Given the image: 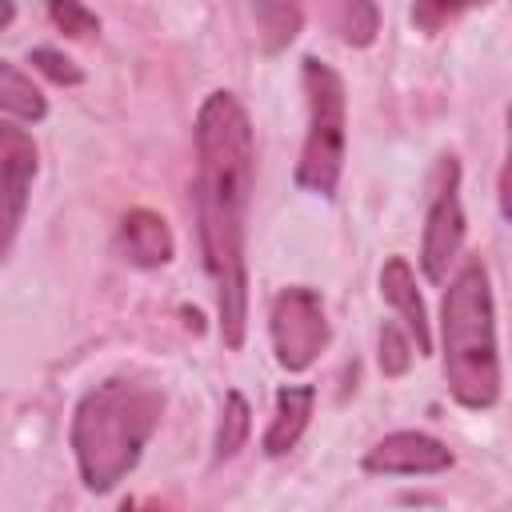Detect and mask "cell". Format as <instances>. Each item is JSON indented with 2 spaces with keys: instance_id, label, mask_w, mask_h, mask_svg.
Here are the masks:
<instances>
[{
  "instance_id": "6da1fadb",
  "label": "cell",
  "mask_w": 512,
  "mask_h": 512,
  "mask_svg": "<svg viewBox=\"0 0 512 512\" xmlns=\"http://www.w3.org/2000/svg\"><path fill=\"white\" fill-rule=\"evenodd\" d=\"M196 232L204 272L216 296V324L224 348H244L248 336V200L256 176V136L244 104L216 88L196 112Z\"/></svg>"
},
{
  "instance_id": "7a4b0ae2",
  "label": "cell",
  "mask_w": 512,
  "mask_h": 512,
  "mask_svg": "<svg viewBox=\"0 0 512 512\" xmlns=\"http://www.w3.org/2000/svg\"><path fill=\"white\" fill-rule=\"evenodd\" d=\"M164 404V388L140 372L108 376L76 400L68 444L88 492L104 496L128 480L164 420Z\"/></svg>"
},
{
  "instance_id": "3957f363",
  "label": "cell",
  "mask_w": 512,
  "mask_h": 512,
  "mask_svg": "<svg viewBox=\"0 0 512 512\" xmlns=\"http://www.w3.org/2000/svg\"><path fill=\"white\" fill-rule=\"evenodd\" d=\"M440 356L448 396L468 412H488L500 404L504 372L496 344V300L492 276L480 256H464L452 272L440 304Z\"/></svg>"
},
{
  "instance_id": "277c9868",
  "label": "cell",
  "mask_w": 512,
  "mask_h": 512,
  "mask_svg": "<svg viewBox=\"0 0 512 512\" xmlns=\"http://www.w3.org/2000/svg\"><path fill=\"white\" fill-rule=\"evenodd\" d=\"M300 88L308 104V132L304 148L296 160V188L312 192L320 200H332L344 176V152H348V92L344 76L320 60L304 56L300 60Z\"/></svg>"
},
{
  "instance_id": "5b68a950",
  "label": "cell",
  "mask_w": 512,
  "mask_h": 512,
  "mask_svg": "<svg viewBox=\"0 0 512 512\" xmlns=\"http://www.w3.org/2000/svg\"><path fill=\"white\" fill-rule=\"evenodd\" d=\"M328 312L316 288L308 284H288L272 296L268 304V340H272V356L284 372L300 376L308 372L320 352L328 348Z\"/></svg>"
},
{
  "instance_id": "8992f818",
  "label": "cell",
  "mask_w": 512,
  "mask_h": 512,
  "mask_svg": "<svg viewBox=\"0 0 512 512\" xmlns=\"http://www.w3.org/2000/svg\"><path fill=\"white\" fill-rule=\"evenodd\" d=\"M428 212H424V236H420V272L432 284H444L452 264L460 260L464 248V204H460V160L448 152L436 160L432 168V184H428Z\"/></svg>"
},
{
  "instance_id": "52a82bcc",
  "label": "cell",
  "mask_w": 512,
  "mask_h": 512,
  "mask_svg": "<svg viewBox=\"0 0 512 512\" xmlns=\"http://www.w3.org/2000/svg\"><path fill=\"white\" fill-rule=\"evenodd\" d=\"M36 172H40V148L32 132L0 116V268L12 256V244L28 216Z\"/></svg>"
},
{
  "instance_id": "ba28073f",
  "label": "cell",
  "mask_w": 512,
  "mask_h": 512,
  "mask_svg": "<svg viewBox=\"0 0 512 512\" xmlns=\"http://www.w3.org/2000/svg\"><path fill=\"white\" fill-rule=\"evenodd\" d=\"M452 448L428 432H416V428H400V432H388L380 436L360 468L372 472V476H436V472H448L452 468Z\"/></svg>"
},
{
  "instance_id": "9c48e42d",
  "label": "cell",
  "mask_w": 512,
  "mask_h": 512,
  "mask_svg": "<svg viewBox=\"0 0 512 512\" xmlns=\"http://www.w3.org/2000/svg\"><path fill=\"white\" fill-rule=\"evenodd\" d=\"M380 296L396 312V324L412 340V352L416 356H428L432 352V320H428L424 296L416 288V272H412V264L404 256H388L380 264Z\"/></svg>"
},
{
  "instance_id": "30bf717a",
  "label": "cell",
  "mask_w": 512,
  "mask_h": 512,
  "mask_svg": "<svg viewBox=\"0 0 512 512\" xmlns=\"http://www.w3.org/2000/svg\"><path fill=\"white\" fill-rule=\"evenodd\" d=\"M116 252H120L124 264L152 272V268H164L176 256V240H172V228L160 212L128 208L120 216V228H116Z\"/></svg>"
},
{
  "instance_id": "8fae6325",
  "label": "cell",
  "mask_w": 512,
  "mask_h": 512,
  "mask_svg": "<svg viewBox=\"0 0 512 512\" xmlns=\"http://www.w3.org/2000/svg\"><path fill=\"white\" fill-rule=\"evenodd\" d=\"M312 408H316V388L312 384H280L276 388V412H272V420L260 436L264 456H272V460L288 456L300 444V436L308 432Z\"/></svg>"
},
{
  "instance_id": "7c38bea8",
  "label": "cell",
  "mask_w": 512,
  "mask_h": 512,
  "mask_svg": "<svg viewBox=\"0 0 512 512\" xmlns=\"http://www.w3.org/2000/svg\"><path fill=\"white\" fill-rule=\"evenodd\" d=\"M0 116L16 124H40L48 116V96L40 92V84L4 56H0Z\"/></svg>"
},
{
  "instance_id": "4fadbf2b",
  "label": "cell",
  "mask_w": 512,
  "mask_h": 512,
  "mask_svg": "<svg viewBox=\"0 0 512 512\" xmlns=\"http://www.w3.org/2000/svg\"><path fill=\"white\" fill-rule=\"evenodd\" d=\"M248 432H252V408H248V400H244V392H240V388H228V392H224L220 420H216L212 464H224V460L240 456V448L248 444Z\"/></svg>"
},
{
  "instance_id": "5bb4252c",
  "label": "cell",
  "mask_w": 512,
  "mask_h": 512,
  "mask_svg": "<svg viewBox=\"0 0 512 512\" xmlns=\"http://www.w3.org/2000/svg\"><path fill=\"white\" fill-rule=\"evenodd\" d=\"M252 16H256V28H260L264 52L288 48V44L300 36V24H304V8H300V4H284V0L252 4Z\"/></svg>"
},
{
  "instance_id": "9a60e30c",
  "label": "cell",
  "mask_w": 512,
  "mask_h": 512,
  "mask_svg": "<svg viewBox=\"0 0 512 512\" xmlns=\"http://www.w3.org/2000/svg\"><path fill=\"white\" fill-rule=\"evenodd\" d=\"M336 32L344 44L352 48H368L380 32V8L376 4H364V0H352V4H340L336 8Z\"/></svg>"
},
{
  "instance_id": "2e32d148",
  "label": "cell",
  "mask_w": 512,
  "mask_h": 512,
  "mask_svg": "<svg viewBox=\"0 0 512 512\" xmlns=\"http://www.w3.org/2000/svg\"><path fill=\"white\" fill-rule=\"evenodd\" d=\"M28 64H32L40 76H48L52 84H60V88L84 84V68H80L72 56H64L60 48H52V44H36V48L28 52Z\"/></svg>"
},
{
  "instance_id": "e0dca14e",
  "label": "cell",
  "mask_w": 512,
  "mask_h": 512,
  "mask_svg": "<svg viewBox=\"0 0 512 512\" xmlns=\"http://www.w3.org/2000/svg\"><path fill=\"white\" fill-rule=\"evenodd\" d=\"M48 20H52L64 36H72V40H92V36H100V16H96L92 8H84V4H76V0H52V4H48Z\"/></svg>"
},
{
  "instance_id": "ac0fdd59",
  "label": "cell",
  "mask_w": 512,
  "mask_h": 512,
  "mask_svg": "<svg viewBox=\"0 0 512 512\" xmlns=\"http://www.w3.org/2000/svg\"><path fill=\"white\" fill-rule=\"evenodd\" d=\"M412 340L404 336V328L396 324V320H384L380 324V372L388 376V380H396V376H404L408 368H412Z\"/></svg>"
},
{
  "instance_id": "d6986e66",
  "label": "cell",
  "mask_w": 512,
  "mask_h": 512,
  "mask_svg": "<svg viewBox=\"0 0 512 512\" xmlns=\"http://www.w3.org/2000/svg\"><path fill=\"white\" fill-rule=\"evenodd\" d=\"M464 12H468L464 4H416L412 8V24L424 28V32H440V24H448V20L464 16Z\"/></svg>"
},
{
  "instance_id": "ffe728a7",
  "label": "cell",
  "mask_w": 512,
  "mask_h": 512,
  "mask_svg": "<svg viewBox=\"0 0 512 512\" xmlns=\"http://www.w3.org/2000/svg\"><path fill=\"white\" fill-rule=\"evenodd\" d=\"M16 20V4H8V0H0V32L8 28Z\"/></svg>"
},
{
  "instance_id": "44dd1931",
  "label": "cell",
  "mask_w": 512,
  "mask_h": 512,
  "mask_svg": "<svg viewBox=\"0 0 512 512\" xmlns=\"http://www.w3.org/2000/svg\"><path fill=\"white\" fill-rule=\"evenodd\" d=\"M500 212L508 216V168L500 172Z\"/></svg>"
},
{
  "instance_id": "7402d4cb",
  "label": "cell",
  "mask_w": 512,
  "mask_h": 512,
  "mask_svg": "<svg viewBox=\"0 0 512 512\" xmlns=\"http://www.w3.org/2000/svg\"><path fill=\"white\" fill-rule=\"evenodd\" d=\"M140 512H172V508H168V504H160V500H148Z\"/></svg>"
},
{
  "instance_id": "603a6c76",
  "label": "cell",
  "mask_w": 512,
  "mask_h": 512,
  "mask_svg": "<svg viewBox=\"0 0 512 512\" xmlns=\"http://www.w3.org/2000/svg\"><path fill=\"white\" fill-rule=\"evenodd\" d=\"M120 512H136V504H132V500H124V504H120Z\"/></svg>"
}]
</instances>
